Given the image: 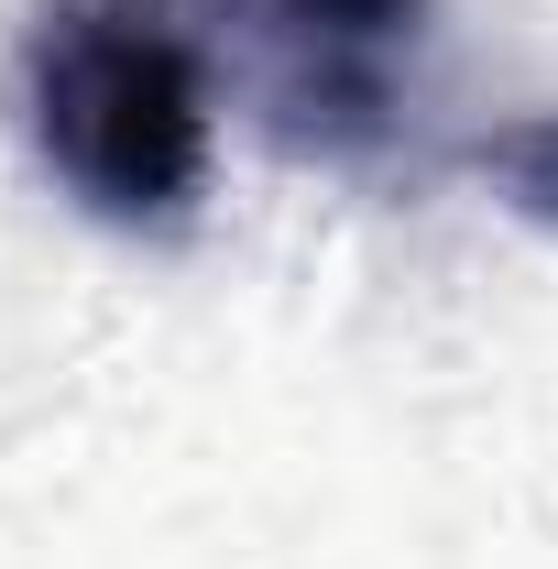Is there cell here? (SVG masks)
<instances>
[{
  "instance_id": "obj_2",
  "label": "cell",
  "mask_w": 558,
  "mask_h": 569,
  "mask_svg": "<svg viewBox=\"0 0 558 569\" xmlns=\"http://www.w3.org/2000/svg\"><path fill=\"white\" fill-rule=\"evenodd\" d=\"M275 56V110L296 142L350 153L395 121V67L427 44V0H252Z\"/></svg>"
},
{
  "instance_id": "obj_1",
  "label": "cell",
  "mask_w": 558,
  "mask_h": 569,
  "mask_svg": "<svg viewBox=\"0 0 558 569\" xmlns=\"http://www.w3.org/2000/svg\"><path fill=\"white\" fill-rule=\"evenodd\" d=\"M22 110H33V153L67 176V198L121 230H165L209 187V142H219L209 56L165 0L44 11V33L22 56Z\"/></svg>"
}]
</instances>
